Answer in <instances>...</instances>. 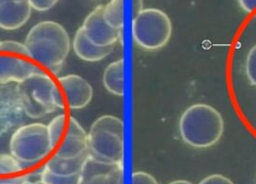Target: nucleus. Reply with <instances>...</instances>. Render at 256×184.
Wrapping results in <instances>:
<instances>
[{
  "mask_svg": "<svg viewBox=\"0 0 256 184\" xmlns=\"http://www.w3.org/2000/svg\"><path fill=\"white\" fill-rule=\"evenodd\" d=\"M58 81L65 105L70 109H83L92 101L94 90L88 81L82 77L72 74L58 78Z\"/></svg>",
  "mask_w": 256,
  "mask_h": 184,
  "instance_id": "f8f14e48",
  "label": "nucleus"
},
{
  "mask_svg": "<svg viewBox=\"0 0 256 184\" xmlns=\"http://www.w3.org/2000/svg\"><path fill=\"white\" fill-rule=\"evenodd\" d=\"M172 24L168 15L160 9H144L132 21V36L145 50H158L168 43Z\"/></svg>",
  "mask_w": 256,
  "mask_h": 184,
  "instance_id": "423d86ee",
  "label": "nucleus"
},
{
  "mask_svg": "<svg viewBox=\"0 0 256 184\" xmlns=\"http://www.w3.org/2000/svg\"><path fill=\"white\" fill-rule=\"evenodd\" d=\"M246 75L250 82L256 86V45L250 48L246 58Z\"/></svg>",
  "mask_w": 256,
  "mask_h": 184,
  "instance_id": "aec40b11",
  "label": "nucleus"
},
{
  "mask_svg": "<svg viewBox=\"0 0 256 184\" xmlns=\"http://www.w3.org/2000/svg\"><path fill=\"white\" fill-rule=\"evenodd\" d=\"M179 132L188 145L194 148H208L215 145L224 135V117L211 105H192L180 116Z\"/></svg>",
  "mask_w": 256,
  "mask_h": 184,
  "instance_id": "f03ea898",
  "label": "nucleus"
},
{
  "mask_svg": "<svg viewBox=\"0 0 256 184\" xmlns=\"http://www.w3.org/2000/svg\"><path fill=\"white\" fill-rule=\"evenodd\" d=\"M0 52H10L21 56L28 57L24 44L16 41H0Z\"/></svg>",
  "mask_w": 256,
  "mask_h": 184,
  "instance_id": "6ab92c4d",
  "label": "nucleus"
},
{
  "mask_svg": "<svg viewBox=\"0 0 256 184\" xmlns=\"http://www.w3.org/2000/svg\"><path fill=\"white\" fill-rule=\"evenodd\" d=\"M200 184H232V179L222 174H211L200 180Z\"/></svg>",
  "mask_w": 256,
  "mask_h": 184,
  "instance_id": "4be33fe9",
  "label": "nucleus"
},
{
  "mask_svg": "<svg viewBox=\"0 0 256 184\" xmlns=\"http://www.w3.org/2000/svg\"><path fill=\"white\" fill-rule=\"evenodd\" d=\"M124 122L106 114L97 118L88 133L90 154L99 160L112 163L124 161Z\"/></svg>",
  "mask_w": 256,
  "mask_h": 184,
  "instance_id": "20e7f679",
  "label": "nucleus"
},
{
  "mask_svg": "<svg viewBox=\"0 0 256 184\" xmlns=\"http://www.w3.org/2000/svg\"><path fill=\"white\" fill-rule=\"evenodd\" d=\"M144 0H132L133 18L144 10Z\"/></svg>",
  "mask_w": 256,
  "mask_h": 184,
  "instance_id": "393cba45",
  "label": "nucleus"
},
{
  "mask_svg": "<svg viewBox=\"0 0 256 184\" xmlns=\"http://www.w3.org/2000/svg\"><path fill=\"white\" fill-rule=\"evenodd\" d=\"M60 0H28L32 9L39 12H46L53 8Z\"/></svg>",
  "mask_w": 256,
  "mask_h": 184,
  "instance_id": "5701e85b",
  "label": "nucleus"
},
{
  "mask_svg": "<svg viewBox=\"0 0 256 184\" xmlns=\"http://www.w3.org/2000/svg\"><path fill=\"white\" fill-rule=\"evenodd\" d=\"M17 89L24 114L33 119H39L65 107L58 85L44 73H33L17 83Z\"/></svg>",
  "mask_w": 256,
  "mask_h": 184,
  "instance_id": "7ed1b4c3",
  "label": "nucleus"
},
{
  "mask_svg": "<svg viewBox=\"0 0 256 184\" xmlns=\"http://www.w3.org/2000/svg\"><path fill=\"white\" fill-rule=\"evenodd\" d=\"M122 163H112L99 160L88 154L80 173V184L122 183Z\"/></svg>",
  "mask_w": 256,
  "mask_h": 184,
  "instance_id": "1a4fd4ad",
  "label": "nucleus"
},
{
  "mask_svg": "<svg viewBox=\"0 0 256 184\" xmlns=\"http://www.w3.org/2000/svg\"><path fill=\"white\" fill-rule=\"evenodd\" d=\"M10 52H0V84L20 83L33 73L37 67L22 58Z\"/></svg>",
  "mask_w": 256,
  "mask_h": 184,
  "instance_id": "ddd939ff",
  "label": "nucleus"
},
{
  "mask_svg": "<svg viewBox=\"0 0 256 184\" xmlns=\"http://www.w3.org/2000/svg\"><path fill=\"white\" fill-rule=\"evenodd\" d=\"M10 151L24 165H34L53 151L48 126L32 123L16 129L10 141Z\"/></svg>",
  "mask_w": 256,
  "mask_h": 184,
  "instance_id": "39448f33",
  "label": "nucleus"
},
{
  "mask_svg": "<svg viewBox=\"0 0 256 184\" xmlns=\"http://www.w3.org/2000/svg\"><path fill=\"white\" fill-rule=\"evenodd\" d=\"M106 21L113 28L122 30L124 28V0H110L104 5Z\"/></svg>",
  "mask_w": 256,
  "mask_h": 184,
  "instance_id": "f3484780",
  "label": "nucleus"
},
{
  "mask_svg": "<svg viewBox=\"0 0 256 184\" xmlns=\"http://www.w3.org/2000/svg\"><path fill=\"white\" fill-rule=\"evenodd\" d=\"M24 46L28 56L56 73L70 52L71 42L62 25L54 21H42L28 33Z\"/></svg>",
  "mask_w": 256,
  "mask_h": 184,
  "instance_id": "f257e3e1",
  "label": "nucleus"
},
{
  "mask_svg": "<svg viewBox=\"0 0 256 184\" xmlns=\"http://www.w3.org/2000/svg\"><path fill=\"white\" fill-rule=\"evenodd\" d=\"M72 49L76 56L86 62H99L104 60L113 51V46L100 47L88 39L82 27L76 32L72 40Z\"/></svg>",
  "mask_w": 256,
  "mask_h": 184,
  "instance_id": "2eb2a0df",
  "label": "nucleus"
},
{
  "mask_svg": "<svg viewBox=\"0 0 256 184\" xmlns=\"http://www.w3.org/2000/svg\"><path fill=\"white\" fill-rule=\"evenodd\" d=\"M192 183L190 181L188 180H184V179H180V180H174L172 182H170V184H190Z\"/></svg>",
  "mask_w": 256,
  "mask_h": 184,
  "instance_id": "a878e982",
  "label": "nucleus"
},
{
  "mask_svg": "<svg viewBox=\"0 0 256 184\" xmlns=\"http://www.w3.org/2000/svg\"><path fill=\"white\" fill-rule=\"evenodd\" d=\"M28 0H0V28L14 31L23 27L32 15Z\"/></svg>",
  "mask_w": 256,
  "mask_h": 184,
  "instance_id": "4468645a",
  "label": "nucleus"
},
{
  "mask_svg": "<svg viewBox=\"0 0 256 184\" xmlns=\"http://www.w3.org/2000/svg\"><path fill=\"white\" fill-rule=\"evenodd\" d=\"M124 62L117 60L106 66L103 75L104 88L115 96H122L124 94Z\"/></svg>",
  "mask_w": 256,
  "mask_h": 184,
  "instance_id": "dca6fc26",
  "label": "nucleus"
},
{
  "mask_svg": "<svg viewBox=\"0 0 256 184\" xmlns=\"http://www.w3.org/2000/svg\"><path fill=\"white\" fill-rule=\"evenodd\" d=\"M60 115H64V116H66V115H65V114H60ZM60 115H58V116H60ZM56 117H55V118H56ZM66 117H67V116H66ZM55 118H53V119H55ZM53 119H52V120H53ZM51 120V121H52ZM49 124H50V123H49ZM49 124H48V125H49ZM48 134H49V133H48ZM49 138H50V137H49Z\"/></svg>",
  "mask_w": 256,
  "mask_h": 184,
  "instance_id": "bb28decb",
  "label": "nucleus"
},
{
  "mask_svg": "<svg viewBox=\"0 0 256 184\" xmlns=\"http://www.w3.org/2000/svg\"><path fill=\"white\" fill-rule=\"evenodd\" d=\"M23 164L12 154H0V176H14L23 171Z\"/></svg>",
  "mask_w": 256,
  "mask_h": 184,
  "instance_id": "a211bd4d",
  "label": "nucleus"
},
{
  "mask_svg": "<svg viewBox=\"0 0 256 184\" xmlns=\"http://www.w3.org/2000/svg\"><path fill=\"white\" fill-rule=\"evenodd\" d=\"M24 113L17 85L0 84V138L21 123Z\"/></svg>",
  "mask_w": 256,
  "mask_h": 184,
  "instance_id": "9d476101",
  "label": "nucleus"
},
{
  "mask_svg": "<svg viewBox=\"0 0 256 184\" xmlns=\"http://www.w3.org/2000/svg\"><path fill=\"white\" fill-rule=\"evenodd\" d=\"M131 181L134 184H158L154 176L144 171L134 172L131 176Z\"/></svg>",
  "mask_w": 256,
  "mask_h": 184,
  "instance_id": "412c9836",
  "label": "nucleus"
},
{
  "mask_svg": "<svg viewBox=\"0 0 256 184\" xmlns=\"http://www.w3.org/2000/svg\"><path fill=\"white\" fill-rule=\"evenodd\" d=\"M240 7L248 14H256V0H238Z\"/></svg>",
  "mask_w": 256,
  "mask_h": 184,
  "instance_id": "b1692460",
  "label": "nucleus"
},
{
  "mask_svg": "<svg viewBox=\"0 0 256 184\" xmlns=\"http://www.w3.org/2000/svg\"><path fill=\"white\" fill-rule=\"evenodd\" d=\"M90 151L76 158L54 155L42 169L40 183L80 184V173Z\"/></svg>",
  "mask_w": 256,
  "mask_h": 184,
  "instance_id": "6e6552de",
  "label": "nucleus"
},
{
  "mask_svg": "<svg viewBox=\"0 0 256 184\" xmlns=\"http://www.w3.org/2000/svg\"><path fill=\"white\" fill-rule=\"evenodd\" d=\"M82 29L90 40L100 47L113 46L120 39L122 30H117L108 24L104 17V5L97 6L88 15Z\"/></svg>",
  "mask_w": 256,
  "mask_h": 184,
  "instance_id": "9b49d317",
  "label": "nucleus"
},
{
  "mask_svg": "<svg viewBox=\"0 0 256 184\" xmlns=\"http://www.w3.org/2000/svg\"><path fill=\"white\" fill-rule=\"evenodd\" d=\"M48 133L58 157L76 158L88 151V134L74 117L56 116L48 125Z\"/></svg>",
  "mask_w": 256,
  "mask_h": 184,
  "instance_id": "0eeeda50",
  "label": "nucleus"
}]
</instances>
